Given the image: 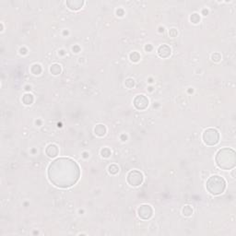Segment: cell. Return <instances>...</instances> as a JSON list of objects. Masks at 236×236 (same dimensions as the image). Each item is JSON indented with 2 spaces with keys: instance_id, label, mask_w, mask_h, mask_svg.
<instances>
[{
  "instance_id": "cell-21",
  "label": "cell",
  "mask_w": 236,
  "mask_h": 236,
  "mask_svg": "<svg viewBox=\"0 0 236 236\" xmlns=\"http://www.w3.org/2000/svg\"><path fill=\"white\" fill-rule=\"evenodd\" d=\"M211 58H212V60H213V61H215V62H219V61L221 59V55H220V54L216 53V54H213V55H212Z\"/></svg>"
},
{
  "instance_id": "cell-16",
  "label": "cell",
  "mask_w": 236,
  "mask_h": 236,
  "mask_svg": "<svg viewBox=\"0 0 236 236\" xmlns=\"http://www.w3.org/2000/svg\"><path fill=\"white\" fill-rule=\"evenodd\" d=\"M31 71L34 75H40L42 72V68L40 65H33L31 68Z\"/></svg>"
},
{
  "instance_id": "cell-22",
  "label": "cell",
  "mask_w": 236,
  "mask_h": 236,
  "mask_svg": "<svg viewBox=\"0 0 236 236\" xmlns=\"http://www.w3.org/2000/svg\"><path fill=\"white\" fill-rule=\"evenodd\" d=\"M169 33H170V35H171V36L175 37V36H176V35H177V33H178V32L175 31V29H171V30L169 32Z\"/></svg>"
},
{
  "instance_id": "cell-12",
  "label": "cell",
  "mask_w": 236,
  "mask_h": 236,
  "mask_svg": "<svg viewBox=\"0 0 236 236\" xmlns=\"http://www.w3.org/2000/svg\"><path fill=\"white\" fill-rule=\"evenodd\" d=\"M50 71L55 76L59 75L61 73V67H60V65H58V64H54V65H52L51 68H50Z\"/></svg>"
},
{
  "instance_id": "cell-11",
  "label": "cell",
  "mask_w": 236,
  "mask_h": 236,
  "mask_svg": "<svg viewBox=\"0 0 236 236\" xmlns=\"http://www.w3.org/2000/svg\"><path fill=\"white\" fill-rule=\"evenodd\" d=\"M107 132V129H106V126L103 125H97L94 128V133L96 136L98 137H103L105 136Z\"/></svg>"
},
{
  "instance_id": "cell-19",
  "label": "cell",
  "mask_w": 236,
  "mask_h": 236,
  "mask_svg": "<svg viewBox=\"0 0 236 236\" xmlns=\"http://www.w3.org/2000/svg\"><path fill=\"white\" fill-rule=\"evenodd\" d=\"M101 156L104 157V158H108V157H110V155H111V151H110L108 148H104L103 149H101Z\"/></svg>"
},
{
  "instance_id": "cell-13",
  "label": "cell",
  "mask_w": 236,
  "mask_h": 236,
  "mask_svg": "<svg viewBox=\"0 0 236 236\" xmlns=\"http://www.w3.org/2000/svg\"><path fill=\"white\" fill-rule=\"evenodd\" d=\"M33 96L32 95V94H30V93H27V94H25L23 97H22V101H23V103L24 104H26V105H30V104H32V102H33Z\"/></svg>"
},
{
  "instance_id": "cell-10",
  "label": "cell",
  "mask_w": 236,
  "mask_h": 236,
  "mask_svg": "<svg viewBox=\"0 0 236 236\" xmlns=\"http://www.w3.org/2000/svg\"><path fill=\"white\" fill-rule=\"evenodd\" d=\"M83 4L84 1H82V0H69V1H67L68 7L72 10H78L80 8H82Z\"/></svg>"
},
{
  "instance_id": "cell-6",
  "label": "cell",
  "mask_w": 236,
  "mask_h": 236,
  "mask_svg": "<svg viewBox=\"0 0 236 236\" xmlns=\"http://www.w3.org/2000/svg\"><path fill=\"white\" fill-rule=\"evenodd\" d=\"M138 214L141 220H148L153 215V208L147 204L141 205L138 209Z\"/></svg>"
},
{
  "instance_id": "cell-17",
  "label": "cell",
  "mask_w": 236,
  "mask_h": 236,
  "mask_svg": "<svg viewBox=\"0 0 236 236\" xmlns=\"http://www.w3.org/2000/svg\"><path fill=\"white\" fill-rule=\"evenodd\" d=\"M125 87L127 89H132L135 86V81L132 78H127L125 80Z\"/></svg>"
},
{
  "instance_id": "cell-1",
  "label": "cell",
  "mask_w": 236,
  "mask_h": 236,
  "mask_svg": "<svg viewBox=\"0 0 236 236\" xmlns=\"http://www.w3.org/2000/svg\"><path fill=\"white\" fill-rule=\"evenodd\" d=\"M80 175L78 163L69 158H59L48 167V178L52 184L60 188L75 184Z\"/></svg>"
},
{
  "instance_id": "cell-14",
  "label": "cell",
  "mask_w": 236,
  "mask_h": 236,
  "mask_svg": "<svg viewBox=\"0 0 236 236\" xmlns=\"http://www.w3.org/2000/svg\"><path fill=\"white\" fill-rule=\"evenodd\" d=\"M108 171L111 175H116L118 171H119V167L116 164H111L108 167Z\"/></svg>"
},
{
  "instance_id": "cell-5",
  "label": "cell",
  "mask_w": 236,
  "mask_h": 236,
  "mask_svg": "<svg viewBox=\"0 0 236 236\" xmlns=\"http://www.w3.org/2000/svg\"><path fill=\"white\" fill-rule=\"evenodd\" d=\"M144 177L141 171L138 170H133L129 171V174L127 175V183L131 186H138L143 183Z\"/></svg>"
},
{
  "instance_id": "cell-8",
  "label": "cell",
  "mask_w": 236,
  "mask_h": 236,
  "mask_svg": "<svg viewBox=\"0 0 236 236\" xmlns=\"http://www.w3.org/2000/svg\"><path fill=\"white\" fill-rule=\"evenodd\" d=\"M45 153L48 157L50 158H55L59 154V149L58 147L55 144H50L47 146L46 149H45Z\"/></svg>"
},
{
  "instance_id": "cell-2",
  "label": "cell",
  "mask_w": 236,
  "mask_h": 236,
  "mask_svg": "<svg viewBox=\"0 0 236 236\" xmlns=\"http://www.w3.org/2000/svg\"><path fill=\"white\" fill-rule=\"evenodd\" d=\"M217 165L223 170H231L235 167L236 159L235 151L229 148H223L218 151L216 155Z\"/></svg>"
},
{
  "instance_id": "cell-15",
  "label": "cell",
  "mask_w": 236,
  "mask_h": 236,
  "mask_svg": "<svg viewBox=\"0 0 236 236\" xmlns=\"http://www.w3.org/2000/svg\"><path fill=\"white\" fill-rule=\"evenodd\" d=\"M183 214H184V216H186V217L191 216L192 214H193V208H192L190 206H185V207L183 208Z\"/></svg>"
},
{
  "instance_id": "cell-20",
  "label": "cell",
  "mask_w": 236,
  "mask_h": 236,
  "mask_svg": "<svg viewBox=\"0 0 236 236\" xmlns=\"http://www.w3.org/2000/svg\"><path fill=\"white\" fill-rule=\"evenodd\" d=\"M190 19H191V21H192L193 23L197 24V23H198V22H199V20H200V17H199V15H198V14L195 13V14H193V15L190 17Z\"/></svg>"
},
{
  "instance_id": "cell-4",
  "label": "cell",
  "mask_w": 236,
  "mask_h": 236,
  "mask_svg": "<svg viewBox=\"0 0 236 236\" xmlns=\"http://www.w3.org/2000/svg\"><path fill=\"white\" fill-rule=\"evenodd\" d=\"M203 141L208 146H215L220 141V133L215 128H208L203 133Z\"/></svg>"
},
{
  "instance_id": "cell-3",
  "label": "cell",
  "mask_w": 236,
  "mask_h": 236,
  "mask_svg": "<svg viewBox=\"0 0 236 236\" xmlns=\"http://www.w3.org/2000/svg\"><path fill=\"white\" fill-rule=\"evenodd\" d=\"M207 190L213 196H219L221 195L225 191L226 188V181L219 176V175H213L208 178L206 184Z\"/></svg>"
},
{
  "instance_id": "cell-7",
  "label": "cell",
  "mask_w": 236,
  "mask_h": 236,
  "mask_svg": "<svg viewBox=\"0 0 236 236\" xmlns=\"http://www.w3.org/2000/svg\"><path fill=\"white\" fill-rule=\"evenodd\" d=\"M135 107L138 109V110H145L146 108H148V99L143 95V94H139L138 96H136V98L134 99V101H133Z\"/></svg>"
},
{
  "instance_id": "cell-18",
  "label": "cell",
  "mask_w": 236,
  "mask_h": 236,
  "mask_svg": "<svg viewBox=\"0 0 236 236\" xmlns=\"http://www.w3.org/2000/svg\"><path fill=\"white\" fill-rule=\"evenodd\" d=\"M130 59L133 62H138L140 59V55L138 52H133L130 54Z\"/></svg>"
},
{
  "instance_id": "cell-9",
  "label": "cell",
  "mask_w": 236,
  "mask_h": 236,
  "mask_svg": "<svg viewBox=\"0 0 236 236\" xmlns=\"http://www.w3.org/2000/svg\"><path fill=\"white\" fill-rule=\"evenodd\" d=\"M171 50L167 45H162L158 49V55L161 58H167L171 55Z\"/></svg>"
}]
</instances>
